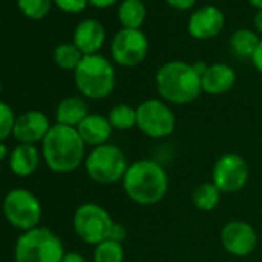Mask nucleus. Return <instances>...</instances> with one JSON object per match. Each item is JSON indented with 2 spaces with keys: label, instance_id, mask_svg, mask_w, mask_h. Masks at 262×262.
I'll list each match as a JSON object with an SVG mask.
<instances>
[{
  "label": "nucleus",
  "instance_id": "nucleus-37",
  "mask_svg": "<svg viewBox=\"0 0 262 262\" xmlns=\"http://www.w3.org/2000/svg\"><path fill=\"white\" fill-rule=\"evenodd\" d=\"M248 4L253 5L257 10H262V0H248Z\"/></svg>",
  "mask_w": 262,
  "mask_h": 262
},
{
  "label": "nucleus",
  "instance_id": "nucleus-6",
  "mask_svg": "<svg viewBox=\"0 0 262 262\" xmlns=\"http://www.w3.org/2000/svg\"><path fill=\"white\" fill-rule=\"evenodd\" d=\"M83 164L88 178L102 185H111L122 181L129 165L125 153L113 144L94 147Z\"/></svg>",
  "mask_w": 262,
  "mask_h": 262
},
{
  "label": "nucleus",
  "instance_id": "nucleus-5",
  "mask_svg": "<svg viewBox=\"0 0 262 262\" xmlns=\"http://www.w3.org/2000/svg\"><path fill=\"white\" fill-rule=\"evenodd\" d=\"M65 256L60 237L45 227L25 231L16 242V262H62Z\"/></svg>",
  "mask_w": 262,
  "mask_h": 262
},
{
  "label": "nucleus",
  "instance_id": "nucleus-24",
  "mask_svg": "<svg viewBox=\"0 0 262 262\" xmlns=\"http://www.w3.org/2000/svg\"><path fill=\"white\" fill-rule=\"evenodd\" d=\"M125 250L120 242L106 239L96 245L93 253L94 262H123Z\"/></svg>",
  "mask_w": 262,
  "mask_h": 262
},
{
  "label": "nucleus",
  "instance_id": "nucleus-20",
  "mask_svg": "<svg viewBox=\"0 0 262 262\" xmlns=\"http://www.w3.org/2000/svg\"><path fill=\"white\" fill-rule=\"evenodd\" d=\"M117 17L122 24V28L141 30L147 17V8L142 0H123L119 7Z\"/></svg>",
  "mask_w": 262,
  "mask_h": 262
},
{
  "label": "nucleus",
  "instance_id": "nucleus-18",
  "mask_svg": "<svg viewBox=\"0 0 262 262\" xmlns=\"http://www.w3.org/2000/svg\"><path fill=\"white\" fill-rule=\"evenodd\" d=\"M40 162V155L34 145L20 144L10 155V168L19 178L31 176Z\"/></svg>",
  "mask_w": 262,
  "mask_h": 262
},
{
  "label": "nucleus",
  "instance_id": "nucleus-4",
  "mask_svg": "<svg viewBox=\"0 0 262 262\" xmlns=\"http://www.w3.org/2000/svg\"><path fill=\"white\" fill-rule=\"evenodd\" d=\"M74 82L83 97L100 100L108 97L116 86V71L111 62L100 56H83L74 70Z\"/></svg>",
  "mask_w": 262,
  "mask_h": 262
},
{
  "label": "nucleus",
  "instance_id": "nucleus-32",
  "mask_svg": "<svg viewBox=\"0 0 262 262\" xmlns=\"http://www.w3.org/2000/svg\"><path fill=\"white\" fill-rule=\"evenodd\" d=\"M62 262H86V259L77 251H70V253H65Z\"/></svg>",
  "mask_w": 262,
  "mask_h": 262
},
{
  "label": "nucleus",
  "instance_id": "nucleus-2",
  "mask_svg": "<svg viewBox=\"0 0 262 262\" xmlns=\"http://www.w3.org/2000/svg\"><path fill=\"white\" fill-rule=\"evenodd\" d=\"M85 147L77 128L56 123L42 142V155L51 171L67 174L85 162Z\"/></svg>",
  "mask_w": 262,
  "mask_h": 262
},
{
  "label": "nucleus",
  "instance_id": "nucleus-12",
  "mask_svg": "<svg viewBox=\"0 0 262 262\" xmlns=\"http://www.w3.org/2000/svg\"><path fill=\"white\" fill-rule=\"evenodd\" d=\"M221 244L227 253L244 257L257 247V233L245 221H230L221 230Z\"/></svg>",
  "mask_w": 262,
  "mask_h": 262
},
{
  "label": "nucleus",
  "instance_id": "nucleus-8",
  "mask_svg": "<svg viewBox=\"0 0 262 262\" xmlns=\"http://www.w3.org/2000/svg\"><path fill=\"white\" fill-rule=\"evenodd\" d=\"M4 214L13 227L25 233L39 227L42 219V205L34 193L16 188L4 199Z\"/></svg>",
  "mask_w": 262,
  "mask_h": 262
},
{
  "label": "nucleus",
  "instance_id": "nucleus-14",
  "mask_svg": "<svg viewBox=\"0 0 262 262\" xmlns=\"http://www.w3.org/2000/svg\"><path fill=\"white\" fill-rule=\"evenodd\" d=\"M225 27L224 13L213 5L204 7L190 16L187 30L196 40H208L216 37Z\"/></svg>",
  "mask_w": 262,
  "mask_h": 262
},
{
  "label": "nucleus",
  "instance_id": "nucleus-10",
  "mask_svg": "<svg viewBox=\"0 0 262 262\" xmlns=\"http://www.w3.org/2000/svg\"><path fill=\"white\" fill-rule=\"evenodd\" d=\"M248 179V162L237 153H224L211 170V182L222 194H233L244 190Z\"/></svg>",
  "mask_w": 262,
  "mask_h": 262
},
{
  "label": "nucleus",
  "instance_id": "nucleus-3",
  "mask_svg": "<svg viewBox=\"0 0 262 262\" xmlns=\"http://www.w3.org/2000/svg\"><path fill=\"white\" fill-rule=\"evenodd\" d=\"M155 83L162 100L174 105L193 103L202 93L201 76L191 63L181 60L164 63L156 73Z\"/></svg>",
  "mask_w": 262,
  "mask_h": 262
},
{
  "label": "nucleus",
  "instance_id": "nucleus-31",
  "mask_svg": "<svg viewBox=\"0 0 262 262\" xmlns=\"http://www.w3.org/2000/svg\"><path fill=\"white\" fill-rule=\"evenodd\" d=\"M251 62H253V67L262 74V39L259 40V45H257L253 57H251Z\"/></svg>",
  "mask_w": 262,
  "mask_h": 262
},
{
  "label": "nucleus",
  "instance_id": "nucleus-33",
  "mask_svg": "<svg viewBox=\"0 0 262 262\" xmlns=\"http://www.w3.org/2000/svg\"><path fill=\"white\" fill-rule=\"evenodd\" d=\"M90 5L96 7V8H108L111 5H114L117 0H88Z\"/></svg>",
  "mask_w": 262,
  "mask_h": 262
},
{
  "label": "nucleus",
  "instance_id": "nucleus-25",
  "mask_svg": "<svg viewBox=\"0 0 262 262\" xmlns=\"http://www.w3.org/2000/svg\"><path fill=\"white\" fill-rule=\"evenodd\" d=\"M83 54L79 51V48L74 43H60L54 50V62L62 70H76L79 63L82 62Z\"/></svg>",
  "mask_w": 262,
  "mask_h": 262
},
{
  "label": "nucleus",
  "instance_id": "nucleus-27",
  "mask_svg": "<svg viewBox=\"0 0 262 262\" xmlns=\"http://www.w3.org/2000/svg\"><path fill=\"white\" fill-rule=\"evenodd\" d=\"M16 119L13 108L5 102H0V142L7 141L13 135Z\"/></svg>",
  "mask_w": 262,
  "mask_h": 262
},
{
  "label": "nucleus",
  "instance_id": "nucleus-11",
  "mask_svg": "<svg viewBox=\"0 0 262 262\" xmlns=\"http://www.w3.org/2000/svg\"><path fill=\"white\" fill-rule=\"evenodd\" d=\"M148 39L142 30L122 28L113 37L110 50L111 57L117 65L133 68L144 62L148 54Z\"/></svg>",
  "mask_w": 262,
  "mask_h": 262
},
{
  "label": "nucleus",
  "instance_id": "nucleus-1",
  "mask_svg": "<svg viewBox=\"0 0 262 262\" xmlns=\"http://www.w3.org/2000/svg\"><path fill=\"white\" fill-rule=\"evenodd\" d=\"M122 187L129 201L138 205H156L168 193L170 179L165 168L153 159H139L128 165Z\"/></svg>",
  "mask_w": 262,
  "mask_h": 262
},
{
  "label": "nucleus",
  "instance_id": "nucleus-9",
  "mask_svg": "<svg viewBox=\"0 0 262 262\" xmlns=\"http://www.w3.org/2000/svg\"><path fill=\"white\" fill-rule=\"evenodd\" d=\"M141 133L151 139L168 138L176 129V116L167 102L161 99H147L136 108Z\"/></svg>",
  "mask_w": 262,
  "mask_h": 262
},
{
  "label": "nucleus",
  "instance_id": "nucleus-29",
  "mask_svg": "<svg viewBox=\"0 0 262 262\" xmlns=\"http://www.w3.org/2000/svg\"><path fill=\"white\" fill-rule=\"evenodd\" d=\"M108 239H111V241H116V242H120V244H122V242L126 239V228H125V225H122V224H119V222H114Z\"/></svg>",
  "mask_w": 262,
  "mask_h": 262
},
{
  "label": "nucleus",
  "instance_id": "nucleus-28",
  "mask_svg": "<svg viewBox=\"0 0 262 262\" xmlns=\"http://www.w3.org/2000/svg\"><path fill=\"white\" fill-rule=\"evenodd\" d=\"M54 4L57 5V8H60L65 13L77 14L82 13L90 2L88 0H54Z\"/></svg>",
  "mask_w": 262,
  "mask_h": 262
},
{
  "label": "nucleus",
  "instance_id": "nucleus-38",
  "mask_svg": "<svg viewBox=\"0 0 262 262\" xmlns=\"http://www.w3.org/2000/svg\"><path fill=\"white\" fill-rule=\"evenodd\" d=\"M0 91H2V82H0Z\"/></svg>",
  "mask_w": 262,
  "mask_h": 262
},
{
  "label": "nucleus",
  "instance_id": "nucleus-22",
  "mask_svg": "<svg viewBox=\"0 0 262 262\" xmlns=\"http://www.w3.org/2000/svg\"><path fill=\"white\" fill-rule=\"evenodd\" d=\"M222 193L221 190L210 181V182H204L201 185H198L193 191V204L196 208L202 210V211H211L214 210L219 202H221Z\"/></svg>",
  "mask_w": 262,
  "mask_h": 262
},
{
  "label": "nucleus",
  "instance_id": "nucleus-36",
  "mask_svg": "<svg viewBox=\"0 0 262 262\" xmlns=\"http://www.w3.org/2000/svg\"><path fill=\"white\" fill-rule=\"evenodd\" d=\"M7 155H8V148H7V145H5L4 142H0V162H2V161L7 158Z\"/></svg>",
  "mask_w": 262,
  "mask_h": 262
},
{
  "label": "nucleus",
  "instance_id": "nucleus-23",
  "mask_svg": "<svg viewBox=\"0 0 262 262\" xmlns=\"http://www.w3.org/2000/svg\"><path fill=\"white\" fill-rule=\"evenodd\" d=\"M106 117H108L113 129H119V131L133 129V128H136V123H138L136 108H133L128 103H119V105L113 106Z\"/></svg>",
  "mask_w": 262,
  "mask_h": 262
},
{
  "label": "nucleus",
  "instance_id": "nucleus-13",
  "mask_svg": "<svg viewBox=\"0 0 262 262\" xmlns=\"http://www.w3.org/2000/svg\"><path fill=\"white\" fill-rule=\"evenodd\" d=\"M53 125H50L48 117L45 113L31 110L24 114H20L16 119L13 136L20 142V144H28L34 145L37 142H43L48 131L51 129Z\"/></svg>",
  "mask_w": 262,
  "mask_h": 262
},
{
  "label": "nucleus",
  "instance_id": "nucleus-26",
  "mask_svg": "<svg viewBox=\"0 0 262 262\" xmlns=\"http://www.w3.org/2000/svg\"><path fill=\"white\" fill-rule=\"evenodd\" d=\"M17 5L27 17L40 20L50 13L51 0H17Z\"/></svg>",
  "mask_w": 262,
  "mask_h": 262
},
{
  "label": "nucleus",
  "instance_id": "nucleus-16",
  "mask_svg": "<svg viewBox=\"0 0 262 262\" xmlns=\"http://www.w3.org/2000/svg\"><path fill=\"white\" fill-rule=\"evenodd\" d=\"M77 131L85 142V145L100 147L108 144L111 135H113V126L106 116L90 113L77 126Z\"/></svg>",
  "mask_w": 262,
  "mask_h": 262
},
{
  "label": "nucleus",
  "instance_id": "nucleus-35",
  "mask_svg": "<svg viewBox=\"0 0 262 262\" xmlns=\"http://www.w3.org/2000/svg\"><path fill=\"white\" fill-rule=\"evenodd\" d=\"M254 28L257 33L262 34V10H257V13L254 16Z\"/></svg>",
  "mask_w": 262,
  "mask_h": 262
},
{
  "label": "nucleus",
  "instance_id": "nucleus-7",
  "mask_svg": "<svg viewBox=\"0 0 262 262\" xmlns=\"http://www.w3.org/2000/svg\"><path fill=\"white\" fill-rule=\"evenodd\" d=\"M113 217L110 213L99 204L86 202L82 204L73 217V227L76 234L90 245H97L110 237L113 228Z\"/></svg>",
  "mask_w": 262,
  "mask_h": 262
},
{
  "label": "nucleus",
  "instance_id": "nucleus-21",
  "mask_svg": "<svg viewBox=\"0 0 262 262\" xmlns=\"http://www.w3.org/2000/svg\"><path fill=\"white\" fill-rule=\"evenodd\" d=\"M259 36L247 28H241L236 33H233L230 39V48L234 56L239 59H251L257 45H259Z\"/></svg>",
  "mask_w": 262,
  "mask_h": 262
},
{
  "label": "nucleus",
  "instance_id": "nucleus-34",
  "mask_svg": "<svg viewBox=\"0 0 262 262\" xmlns=\"http://www.w3.org/2000/svg\"><path fill=\"white\" fill-rule=\"evenodd\" d=\"M193 65V68H194V71L202 77L204 76V73L207 71V68H208V65L207 63H204V62H194V63H191Z\"/></svg>",
  "mask_w": 262,
  "mask_h": 262
},
{
  "label": "nucleus",
  "instance_id": "nucleus-19",
  "mask_svg": "<svg viewBox=\"0 0 262 262\" xmlns=\"http://www.w3.org/2000/svg\"><path fill=\"white\" fill-rule=\"evenodd\" d=\"M90 114L88 103L79 96H70L60 100L56 110V120L60 125L77 128L79 123Z\"/></svg>",
  "mask_w": 262,
  "mask_h": 262
},
{
  "label": "nucleus",
  "instance_id": "nucleus-30",
  "mask_svg": "<svg viewBox=\"0 0 262 262\" xmlns=\"http://www.w3.org/2000/svg\"><path fill=\"white\" fill-rule=\"evenodd\" d=\"M167 4L174 8V10H179V11H187L190 8L194 7L196 0H167Z\"/></svg>",
  "mask_w": 262,
  "mask_h": 262
},
{
  "label": "nucleus",
  "instance_id": "nucleus-15",
  "mask_svg": "<svg viewBox=\"0 0 262 262\" xmlns=\"http://www.w3.org/2000/svg\"><path fill=\"white\" fill-rule=\"evenodd\" d=\"M105 28L99 20L85 19L77 24L73 36V43L79 48L83 56L97 54V51L105 43Z\"/></svg>",
  "mask_w": 262,
  "mask_h": 262
},
{
  "label": "nucleus",
  "instance_id": "nucleus-17",
  "mask_svg": "<svg viewBox=\"0 0 262 262\" xmlns=\"http://www.w3.org/2000/svg\"><path fill=\"white\" fill-rule=\"evenodd\" d=\"M202 93L219 96L233 88L236 83V71L227 63H213L208 65L207 71L201 77Z\"/></svg>",
  "mask_w": 262,
  "mask_h": 262
}]
</instances>
